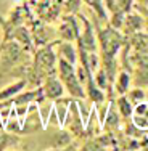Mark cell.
Listing matches in <instances>:
<instances>
[{
    "mask_svg": "<svg viewBox=\"0 0 148 151\" xmlns=\"http://www.w3.org/2000/svg\"><path fill=\"white\" fill-rule=\"evenodd\" d=\"M29 50H26L21 44L10 39L0 45V77L10 76L15 68L24 63H29L27 60Z\"/></svg>",
    "mask_w": 148,
    "mask_h": 151,
    "instance_id": "6da1fadb",
    "label": "cell"
},
{
    "mask_svg": "<svg viewBox=\"0 0 148 151\" xmlns=\"http://www.w3.org/2000/svg\"><path fill=\"white\" fill-rule=\"evenodd\" d=\"M77 64H71L68 61L58 58L56 63V74L61 79L64 85V90L66 93L74 100H84L87 98V93H85V87L82 85L81 79L77 76V69H76Z\"/></svg>",
    "mask_w": 148,
    "mask_h": 151,
    "instance_id": "7a4b0ae2",
    "label": "cell"
},
{
    "mask_svg": "<svg viewBox=\"0 0 148 151\" xmlns=\"http://www.w3.org/2000/svg\"><path fill=\"white\" fill-rule=\"evenodd\" d=\"M79 21H81V34H79L77 44L81 48H84L85 52H100L98 48V37H97V31H95V24L90 19H87L84 15H77Z\"/></svg>",
    "mask_w": 148,
    "mask_h": 151,
    "instance_id": "3957f363",
    "label": "cell"
},
{
    "mask_svg": "<svg viewBox=\"0 0 148 151\" xmlns=\"http://www.w3.org/2000/svg\"><path fill=\"white\" fill-rule=\"evenodd\" d=\"M81 34V26L77 23V16L74 15H66L60 26L56 27V37L60 40H68V42H76Z\"/></svg>",
    "mask_w": 148,
    "mask_h": 151,
    "instance_id": "277c9868",
    "label": "cell"
},
{
    "mask_svg": "<svg viewBox=\"0 0 148 151\" xmlns=\"http://www.w3.org/2000/svg\"><path fill=\"white\" fill-rule=\"evenodd\" d=\"M40 88H42V92H44V96L47 100H50V101H55V100L61 98V96L66 93L64 85H63V82H61V79L58 77L56 71L55 73H50L44 79Z\"/></svg>",
    "mask_w": 148,
    "mask_h": 151,
    "instance_id": "5b68a950",
    "label": "cell"
},
{
    "mask_svg": "<svg viewBox=\"0 0 148 151\" xmlns=\"http://www.w3.org/2000/svg\"><path fill=\"white\" fill-rule=\"evenodd\" d=\"M142 31H145V16L135 6L132 12L126 13L124 26H122L121 32H124V35H135V34H140Z\"/></svg>",
    "mask_w": 148,
    "mask_h": 151,
    "instance_id": "8992f818",
    "label": "cell"
},
{
    "mask_svg": "<svg viewBox=\"0 0 148 151\" xmlns=\"http://www.w3.org/2000/svg\"><path fill=\"white\" fill-rule=\"evenodd\" d=\"M55 52L56 58H61L71 64L79 63V52H77V44L68 40H60L55 44Z\"/></svg>",
    "mask_w": 148,
    "mask_h": 151,
    "instance_id": "52a82bcc",
    "label": "cell"
},
{
    "mask_svg": "<svg viewBox=\"0 0 148 151\" xmlns=\"http://www.w3.org/2000/svg\"><path fill=\"white\" fill-rule=\"evenodd\" d=\"M134 85V79H132V71H127L124 68L118 71L116 77H114L113 82V90L118 93V95H126L131 87Z\"/></svg>",
    "mask_w": 148,
    "mask_h": 151,
    "instance_id": "ba28073f",
    "label": "cell"
},
{
    "mask_svg": "<svg viewBox=\"0 0 148 151\" xmlns=\"http://www.w3.org/2000/svg\"><path fill=\"white\" fill-rule=\"evenodd\" d=\"M26 87H27V81L24 77H18L13 82L6 84L3 88H0V103L15 98V96L19 95L23 90H26Z\"/></svg>",
    "mask_w": 148,
    "mask_h": 151,
    "instance_id": "9c48e42d",
    "label": "cell"
},
{
    "mask_svg": "<svg viewBox=\"0 0 148 151\" xmlns=\"http://www.w3.org/2000/svg\"><path fill=\"white\" fill-rule=\"evenodd\" d=\"M134 127L140 130H148V101H143L140 105L134 106V114L131 117Z\"/></svg>",
    "mask_w": 148,
    "mask_h": 151,
    "instance_id": "30bf717a",
    "label": "cell"
},
{
    "mask_svg": "<svg viewBox=\"0 0 148 151\" xmlns=\"http://www.w3.org/2000/svg\"><path fill=\"white\" fill-rule=\"evenodd\" d=\"M82 3L89 6V10L97 16V19L102 24H106L108 21H110V15H108L105 0H82Z\"/></svg>",
    "mask_w": 148,
    "mask_h": 151,
    "instance_id": "8fae6325",
    "label": "cell"
},
{
    "mask_svg": "<svg viewBox=\"0 0 148 151\" xmlns=\"http://www.w3.org/2000/svg\"><path fill=\"white\" fill-rule=\"evenodd\" d=\"M114 105H116V109L119 111L121 117L124 121L131 119L134 114V105L129 101V98L126 95H118V98H114Z\"/></svg>",
    "mask_w": 148,
    "mask_h": 151,
    "instance_id": "7c38bea8",
    "label": "cell"
},
{
    "mask_svg": "<svg viewBox=\"0 0 148 151\" xmlns=\"http://www.w3.org/2000/svg\"><path fill=\"white\" fill-rule=\"evenodd\" d=\"M126 96L129 98V101H131L134 106H137V105H140V103L147 101V90H145V87L132 85L131 90L126 93Z\"/></svg>",
    "mask_w": 148,
    "mask_h": 151,
    "instance_id": "4fadbf2b",
    "label": "cell"
},
{
    "mask_svg": "<svg viewBox=\"0 0 148 151\" xmlns=\"http://www.w3.org/2000/svg\"><path fill=\"white\" fill-rule=\"evenodd\" d=\"M119 5L126 13H129L135 8V0H119Z\"/></svg>",
    "mask_w": 148,
    "mask_h": 151,
    "instance_id": "5bb4252c",
    "label": "cell"
},
{
    "mask_svg": "<svg viewBox=\"0 0 148 151\" xmlns=\"http://www.w3.org/2000/svg\"><path fill=\"white\" fill-rule=\"evenodd\" d=\"M135 6L143 13V16H145V31L148 32V8L147 6H142V5H137V3H135Z\"/></svg>",
    "mask_w": 148,
    "mask_h": 151,
    "instance_id": "9a60e30c",
    "label": "cell"
},
{
    "mask_svg": "<svg viewBox=\"0 0 148 151\" xmlns=\"http://www.w3.org/2000/svg\"><path fill=\"white\" fill-rule=\"evenodd\" d=\"M137 5H142V6H147L148 8V0H137Z\"/></svg>",
    "mask_w": 148,
    "mask_h": 151,
    "instance_id": "2e32d148",
    "label": "cell"
},
{
    "mask_svg": "<svg viewBox=\"0 0 148 151\" xmlns=\"http://www.w3.org/2000/svg\"><path fill=\"white\" fill-rule=\"evenodd\" d=\"M135 2H137V0H135Z\"/></svg>",
    "mask_w": 148,
    "mask_h": 151,
    "instance_id": "e0dca14e",
    "label": "cell"
}]
</instances>
